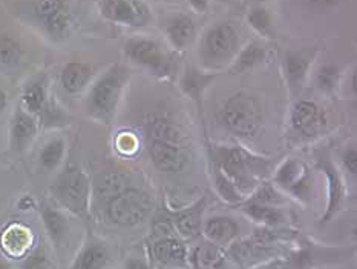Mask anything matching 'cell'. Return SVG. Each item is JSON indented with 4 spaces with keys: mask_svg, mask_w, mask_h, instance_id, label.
Masks as SVG:
<instances>
[{
    "mask_svg": "<svg viewBox=\"0 0 357 269\" xmlns=\"http://www.w3.org/2000/svg\"><path fill=\"white\" fill-rule=\"evenodd\" d=\"M146 151L153 166L161 173L178 174L190 161V150L184 142L180 126L167 115L152 114L143 126Z\"/></svg>",
    "mask_w": 357,
    "mask_h": 269,
    "instance_id": "1",
    "label": "cell"
},
{
    "mask_svg": "<svg viewBox=\"0 0 357 269\" xmlns=\"http://www.w3.org/2000/svg\"><path fill=\"white\" fill-rule=\"evenodd\" d=\"M208 154L212 165L220 168L245 198L273 171V160L241 145H212Z\"/></svg>",
    "mask_w": 357,
    "mask_h": 269,
    "instance_id": "2",
    "label": "cell"
},
{
    "mask_svg": "<svg viewBox=\"0 0 357 269\" xmlns=\"http://www.w3.org/2000/svg\"><path fill=\"white\" fill-rule=\"evenodd\" d=\"M129 69L123 64H112L92 79L84 91V112L100 125L111 126L129 85Z\"/></svg>",
    "mask_w": 357,
    "mask_h": 269,
    "instance_id": "3",
    "label": "cell"
},
{
    "mask_svg": "<svg viewBox=\"0 0 357 269\" xmlns=\"http://www.w3.org/2000/svg\"><path fill=\"white\" fill-rule=\"evenodd\" d=\"M241 46V31L234 22H215L197 38L198 66L218 74L226 71L234 64Z\"/></svg>",
    "mask_w": 357,
    "mask_h": 269,
    "instance_id": "4",
    "label": "cell"
},
{
    "mask_svg": "<svg viewBox=\"0 0 357 269\" xmlns=\"http://www.w3.org/2000/svg\"><path fill=\"white\" fill-rule=\"evenodd\" d=\"M123 52L132 65L144 69L158 80H172L178 73V52L144 34L129 37Z\"/></svg>",
    "mask_w": 357,
    "mask_h": 269,
    "instance_id": "5",
    "label": "cell"
},
{
    "mask_svg": "<svg viewBox=\"0 0 357 269\" xmlns=\"http://www.w3.org/2000/svg\"><path fill=\"white\" fill-rule=\"evenodd\" d=\"M50 191L54 203L68 214L77 217L88 215L92 200V184L82 168L69 165L61 169L52 180Z\"/></svg>",
    "mask_w": 357,
    "mask_h": 269,
    "instance_id": "6",
    "label": "cell"
},
{
    "mask_svg": "<svg viewBox=\"0 0 357 269\" xmlns=\"http://www.w3.org/2000/svg\"><path fill=\"white\" fill-rule=\"evenodd\" d=\"M264 111L259 100L248 92H235L220 111V123L230 134L239 138H253L259 133Z\"/></svg>",
    "mask_w": 357,
    "mask_h": 269,
    "instance_id": "7",
    "label": "cell"
},
{
    "mask_svg": "<svg viewBox=\"0 0 357 269\" xmlns=\"http://www.w3.org/2000/svg\"><path fill=\"white\" fill-rule=\"evenodd\" d=\"M152 211V200L142 189L124 188L106 200V217L123 228H132L143 223Z\"/></svg>",
    "mask_w": 357,
    "mask_h": 269,
    "instance_id": "8",
    "label": "cell"
},
{
    "mask_svg": "<svg viewBox=\"0 0 357 269\" xmlns=\"http://www.w3.org/2000/svg\"><path fill=\"white\" fill-rule=\"evenodd\" d=\"M275 187L285 194L296 198L302 205H308L313 198L314 177L310 166L296 157H289L278 165L273 173Z\"/></svg>",
    "mask_w": 357,
    "mask_h": 269,
    "instance_id": "9",
    "label": "cell"
},
{
    "mask_svg": "<svg viewBox=\"0 0 357 269\" xmlns=\"http://www.w3.org/2000/svg\"><path fill=\"white\" fill-rule=\"evenodd\" d=\"M327 112L313 100H298L290 108L289 128L298 140H313L327 129Z\"/></svg>",
    "mask_w": 357,
    "mask_h": 269,
    "instance_id": "10",
    "label": "cell"
},
{
    "mask_svg": "<svg viewBox=\"0 0 357 269\" xmlns=\"http://www.w3.org/2000/svg\"><path fill=\"white\" fill-rule=\"evenodd\" d=\"M316 168L325 175L327 179V208L319 220L321 225L331 221L336 215L344 210L348 198L347 184L342 177V173L337 165L333 161L328 152H321L316 157Z\"/></svg>",
    "mask_w": 357,
    "mask_h": 269,
    "instance_id": "11",
    "label": "cell"
},
{
    "mask_svg": "<svg viewBox=\"0 0 357 269\" xmlns=\"http://www.w3.org/2000/svg\"><path fill=\"white\" fill-rule=\"evenodd\" d=\"M100 14L128 28H144L152 22V10L144 0H100Z\"/></svg>",
    "mask_w": 357,
    "mask_h": 269,
    "instance_id": "12",
    "label": "cell"
},
{
    "mask_svg": "<svg viewBox=\"0 0 357 269\" xmlns=\"http://www.w3.org/2000/svg\"><path fill=\"white\" fill-rule=\"evenodd\" d=\"M317 52H319L317 48L290 50L285 52L281 69L290 94L294 96L304 89L310 73H312L313 64L316 61Z\"/></svg>",
    "mask_w": 357,
    "mask_h": 269,
    "instance_id": "13",
    "label": "cell"
},
{
    "mask_svg": "<svg viewBox=\"0 0 357 269\" xmlns=\"http://www.w3.org/2000/svg\"><path fill=\"white\" fill-rule=\"evenodd\" d=\"M112 263V246L103 238L89 233L77 251L69 269H111Z\"/></svg>",
    "mask_w": 357,
    "mask_h": 269,
    "instance_id": "14",
    "label": "cell"
},
{
    "mask_svg": "<svg viewBox=\"0 0 357 269\" xmlns=\"http://www.w3.org/2000/svg\"><path fill=\"white\" fill-rule=\"evenodd\" d=\"M151 257L162 269L189 266V249L180 237L155 238L151 246Z\"/></svg>",
    "mask_w": 357,
    "mask_h": 269,
    "instance_id": "15",
    "label": "cell"
},
{
    "mask_svg": "<svg viewBox=\"0 0 357 269\" xmlns=\"http://www.w3.org/2000/svg\"><path fill=\"white\" fill-rule=\"evenodd\" d=\"M216 79H218V73L204 71L198 65L192 64L184 66L180 75H178V88H180L185 97L190 99L192 102L197 103L198 108H201L204 94Z\"/></svg>",
    "mask_w": 357,
    "mask_h": 269,
    "instance_id": "16",
    "label": "cell"
},
{
    "mask_svg": "<svg viewBox=\"0 0 357 269\" xmlns=\"http://www.w3.org/2000/svg\"><path fill=\"white\" fill-rule=\"evenodd\" d=\"M165 36L170 50H174L175 52H183L197 42V22L189 14L172 15L165 25Z\"/></svg>",
    "mask_w": 357,
    "mask_h": 269,
    "instance_id": "17",
    "label": "cell"
},
{
    "mask_svg": "<svg viewBox=\"0 0 357 269\" xmlns=\"http://www.w3.org/2000/svg\"><path fill=\"white\" fill-rule=\"evenodd\" d=\"M40 217L45 228V233L48 235L51 245L56 249L65 248L71 233L68 212L59 208L56 203L42 202L40 205Z\"/></svg>",
    "mask_w": 357,
    "mask_h": 269,
    "instance_id": "18",
    "label": "cell"
},
{
    "mask_svg": "<svg viewBox=\"0 0 357 269\" xmlns=\"http://www.w3.org/2000/svg\"><path fill=\"white\" fill-rule=\"evenodd\" d=\"M38 122L33 114L26 112L22 106L14 111L10 123V148L15 154L25 152L38 133Z\"/></svg>",
    "mask_w": 357,
    "mask_h": 269,
    "instance_id": "19",
    "label": "cell"
},
{
    "mask_svg": "<svg viewBox=\"0 0 357 269\" xmlns=\"http://www.w3.org/2000/svg\"><path fill=\"white\" fill-rule=\"evenodd\" d=\"M207 208V196L201 197L198 202L184 208V210L170 214L169 217L172 219L178 235L181 238H193L201 234L203 228V215Z\"/></svg>",
    "mask_w": 357,
    "mask_h": 269,
    "instance_id": "20",
    "label": "cell"
},
{
    "mask_svg": "<svg viewBox=\"0 0 357 269\" xmlns=\"http://www.w3.org/2000/svg\"><path fill=\"white\" fill-rule=\"evenodd\" d=\"M201 234L204 235L207 242L226 249L235 240H238L239 226L234 219L226 217V215H215V217L203 221Z\"/></svg>",
    "mask_w": 357,
    "mask_h": 269,
    "instance_id": "21",
    "label": "cell"
},
{
    "mask_svg": "<svg viewBox=\"0 0 357 269\" xmlns=\"http://www.w3.org/2000/svg\"><path fill=\"white\" fill-rule=\"evenodd\" d=\"M0 246L8 257L23 259L34 246V237L31 229L20 223H13L3 229L0 235Z\"/></svg>",
    "mask_w": 357,
    "mask_h": 269,
    "instance_id": "22",
    "label": "cell"
},
{
    "mask_svg": "<svg viewBox=\"0 0 357 269\" xmlns=\"http://www.w3.org/2000/svg\"><path fill=\"white\" fill-rule=\"evenodd\" d=\"M268 59V48L262 41H250L241 46L239 52L229 66L227 71L230 74H245L252 69L266 64Z\"/></svg>",
    "mask_w": 357,
    "mask_h": 269,
    "instance_id": "23",
    "label": "cell"
},
{
    "mask_svg": "<svg viewBox=\"0 0 357 269\" xmlns=\"http://www.w3.org/2000/svg\"><path fill=\"white\" fill-rule=\"evenodd\" d=\"M92 79H94L92 68L83 61H68L60 73L61 88L71 96L82 94L86 91Z\"/></svg>",
    "mask_w": 357,
    "mask_h": 269,
    "instance_id": "24",
    "label": "cell"
},
{
    "mask_svg": "<svg viewBox=\"0 0 357 269\" xmlns=\"http://www.w3.org/2000/svg\"><path fill=\"white\" fill-rule=\"evenodd\" d=\"M51 97L50 94V87H48V79L46 75H38L36 79L29 80L25 88L22 91L20 96V102H22V108L26 112L37 115L40 114V111L43 110V106L46 105Z\"/></svg>",
    "mask_w": 357,
    "mask_h": 269,
    "instance_id": "25",
    "label": "cell"
},
{
    "mask_svg": "<svg viewBox=\"0 0 357 269\" xmlns=\"http://www.w3.org/2000/svg\"><path fill=\"white\" fill-rule=\"evenodd\" d=\"M241 210L248 219L264 228H279L285 223V214L281 206H268L244 200L241 203Z\"/></svg>",
    "mask_w": 357,
    "mask_h": 269,
    "instance_id": "26",
    "label": "cell"
},
{
    "mask_svg": "<svg viewBox=\"0 0 357 269\" xmlns=\"http://www.w3.org/2000/svg\"><path fill=\"white\" fill-rule=\"evenodd\" d=\"M74 23L75 20L71 8L66 6L63 10H60L59 13L51 15V17L40 27V31L48 41L54 43H60L71 36Z\"/></svg>",
    "mask_w": 357,
    "mask_h": 269,
    "instance_id": "27",
    "label": "cell"
},
{
    "mask_svg": "<svg viewBox=\"0 0 357 269\" xmlns=\"http://www.w3.org/2000/svg\"><path fill=\"white\" fill-rule=\"evenodd\" d=\"M222 261H226V249L207 240L189 251V266L192 269H215Z\"/></svg>",
    "mask_w": 357,
    "mask_h": 269,
    "instance_id": "28",
    "label": "cell"
},
{
    "mask_svg": "<svg viewBox=\"0 0 357 269\" xmlns=\"http://www.w3.org/2000/svg\"><path fill=\"white\" fill-rule=\"evenodd\" d=\"M66 156V142L63 137H52L38 152V165L48 173L57 171Z\"/></svg>",
    "mask_w": 357,
    "mask_h": 269,
    "instance_id": "29",
    "label": "cell"
},
{
    "mask_svg": "<svg viewBox=\"0 0 357 269\" xmlns=\"http://www.w3.org/2000/svg\"><path fill=\"white\" fill-rule=\"evenodd\" d=\"M245 20L256 34L264 38H275L273 15L266 5H250L245 13Z\"/></svg>",
    "mask_w": 357,
    "mask_h": 269,
    "instance_id": "30",
    "label": "cell"
},
{
    "mask_svg": "<svg viewBox=\"0 0 357 269\" xmlns=\"http://www.w3.org/2000/svg\"><path fill=\"white\" fill-rule=\"evenodd\" d=\"M212 183L216 196H218L224 203L241 205L245 200V197L241 194L239 189L235 187V183L215 165H212Z\"/></svg>",
    "mask_w": 357,
    "mask_h": 269,
    "instance_id": "31",
    "label": "cell"
},
{
    "mask_svg": "<svg viewBox=\"0 0 357 269\" xmlns=\"http://www.w3.org/2000/svg\"><path fill=\"white\" fill-rule=\"evenodd\" d=\"M38 126L45 129H54V128H61L69 125V115L68 112L61 108L56 100L50 97L48 102L43 106L40 114L37 115Z\"/></svg>",
    "mask_w": 357,
    "mask_h": 269,
    "instance_id": "32",
    "label": "cell"
},
{
    "mask_svg": "<svg viewBox=\"0 0 357 269\" xmlns=\"http://www.w3.org/2000/svg\"><path fill=\"white\" fill-rule=\"evenodd\" d=\"M245 200H248V202L261 203V205H268V206H282L287 203L282 192L279 191L273 183L266 182V180H262L258 184V188H256Z\"/></svg>",
    "mask_w": 357,
    "mask_h": 269,
    "instance_id": "33",
    "label": "cell"
},
{
    "mask_svg": "<svg viewBox=\"0 0 357 269\" xmlns=\"http://www.w3.org/2000/svg\"><path fill=\"white\" fill-rule=\"evenodd\" d=\"M314 85L322 94H335L340 85V69L335 65H322L314 74Z\"/></svg>",
    "mask_w": 357,
    "mask_h": 269,
    "instance_id": "34",
    "label": "cell"
},
{
    "mask_svg": "<svg viewBox=\"0 0 357 269\" xmlns=\"http://www.w3.org/2000/svg\"><path fill=\"white\" fill-rule=\"evenodd\" d=\"M66 6L68 3L65 0H34V2L31 3L29 17L38 28H40L51 15L59 13L60 10H63Z\"/></svg>",
    "mask_w": 357,
    "mask_h": 269,
    "instance_id": "35",
    "label": "cell"
},
{
    "mask_svg": "<svg viewBox=\"0 0 357 269\" xmlns=\"http://www.w3.org/2000/svg\"><path fill=\"white\" fill-rule=\"evenodd\" d=\"M23 60L22 46L8 36H0V66L5 69L17 68Z\"/></svg>",
    "mask_w": 357,
    "mask_h": 269,
    "instance_id": "36",
    "label": "cell"
},
{
    "mask_svg": "<svg viewBox=\"0 0 357 269\" xmlns=\"http://www.w3.org/2000/svg\"><path fill=\"white\" fill-rule=\"evenodd\" d=\"M50 266V254L45 243L36 245L31 251L23 257L22 269H48Z\"/></svg>",
    "mask_w": 357,
    "mask_h": 269,
    "instance_id": "37",
    "label": "cell"
},
{
    "mask_svg": "<svg viewBox=\"0 0 357 269\" xmlns=\"http://www.w3.org/2000/svg\"><path fill=\"white\" fill-rule=\"evenodd\" d=\"M124 189V180L119 174H107L102 177L97 183H96V192L98 197H105L106 200L111 198L112 196L117 194V192Z\"/></svg>",
    "mask_w": 357,
    "mask_h": 269,
    "instance_id": "38",
    "label": "cell"
},
{
    "mask_svg": "<svg viewBox=\"0 0 357 269\" xmlns=\"http://www.w3.org/2000/svg\"><path fill=\"white\" fill-rule=\"evenodd\" d=\"M340 161H342L344 169L348 174H351L353 177L357 175V150L354 145L347 146L342 156H340Z\"/></svg>",
    "mask_w": 357,
    "mask_h": 269,
    "instance_id": "39",
    "label": "cell"
},
{
    "mask_svg": "<svg viewBox=\"0 0 357 269\" xmlns=\"http://www.w3.org/2000/svg\"><path fill=\"white\" fill-rule=\"evenodd\" d=\"M117 148L120 151H123L124 154H132V152H137L138 150V138L135 137V134L132 133H124L120 134L119 140H117Z\"/></svg>",
    "mask_w": 357,
    "mask_h": 269,
    "instance_id": "40",
    "label": "cell"
},
{
    "mask_svg": "<svg viewBox=\"0 0 357 269\" xmlns=\"http://www.w3.org/2000/svg\"><path fill=\"white\" fill-rule=\"evenodd\" d=\"M124 269H153L151 261L139 257H129L124 263Z\"/></svg>",
    "mask_w": 357,
    "mask_h": 269,
    "instance_id": "41",
    "label": "cell"
},
{
    "mask_svg": "<svg viewBox=\"0 0 357 269\" xmlns=\"http://www.w3.org/2000/svg\"><path fill=\"white\" fill-rule=\"evenodd\" d=\"M190 8L198 14L207 13L208 6H211V0H188Z\"/></svg>",
    "mask_w": 357,
    "mask_h": 269,
    "instance_id": "42",
    "label": "cell"
},
{
    "mask_svg": "<svg viewBox=\"0 0 357 269\" xmlns=\"http://www.w3.org/2000/svg\"><path fill=\"white\" fill-rule=\"evenodd\" d=\"M282 265L281 260H268V261H264V263L258 265V266H252L248 269H279Z\"/></svg>",
    "mask_w": 357,
    "mask_h": 269,
    "instance_id": "43",
    "label": "cell"
},
{
    "mask_svg": "<svg viewBox=\"0 0 357 269\" xmlns=\"http://www.w3.org/2000/svg\"><path fill=\"white\" fill-rule=\"evenodd\" d=\"M6 108H8V94L6 91L0 87V114H3Z\"/></svg>",
    "mask_w": 357,
    "mask_h": 269,
    "instance_id": "44",
    "label": "cell"
},
{
    "mask_svg": "<svg viewBox=\"0 0 357 269\" xmlns=\"http://www.w3.org/2000/svg\"><path fill=\"white\" fill-rule=\"evenodd\" d=\"M0 269H11V265L8 263L6 260H3V259H0Z\"/></svg>",
    "mask_w": 357,
    "mask_h": 269,
    "instance_id": "45",
    "label": "cell"
},
{
    "mask_svg": "<svg viewBox=\"0 0 357 269\" xmlns=\"http://www.w3.org/2000/svg\"><path fill=\"white\" fill-rule=\"evenodd\" d=\"M215 2H218V3H224V5H230V3L236 2V0H215Z\"/></svg>",
    "mask_w": 357,
    "mask_h": 269,
    "instance_id": "46",
    "label": "cell"
},
{
    "mask_svg": "<svg viewBox=\"0 0 357 269\" xmlns=\"http://www.w3.org/2000/svg\"><path fill=\"white\" fill-rule=\"evenodd\" d=\"M252 5H264V2H267V0H248Z\"/></svg>",
    "mask_w": 357,
    "mask_h": 269,
    "instance_id": "47",
    "label": "cell"
},
{
    "mask_svg": "<svg viewBox=\"0 0 357 269\" xmlns=\"http://www.w3.org/2000/svg\"><path fill=\"white\" fill-rule=\"evenodd\" d=\"M215 269H234V268L227 266V265H226V261H222V263H221V265H218V266H216Z\"/></svg>",
    "mask_w": 357,
    "mask_h": 269,
    "instance_id": "48",
    "label": "cell"
},
{
    "mask_svg": "<svg viewBox=\"0 0 357 269\" xmlns=\"http://www.w3.org/2000/svg\"><path fill=\"white\" fill-rule=\"evenodd\" d=\"M314 2H322V3H335L337 0H314Z\"/></svg>",
    "mask_w": 357,
    "mask_h": 269,
    "instance_id": "49",
    "label": "cell"
},
{
    "mask_svg": "<svg viewBox=\"0 0 357 269\" xmlns=\"http://www.w3.org/2000/svg\"><path fill=\"white\" fill-rule=\"evenodd\" d=\"M176 269H192L190 266H188V268H176Z\"/></svg>",
    "mask_w": 357,
    "mask_h": 269,
    "instance_id": "50",
    "label": "cell"
}]
</instances>
